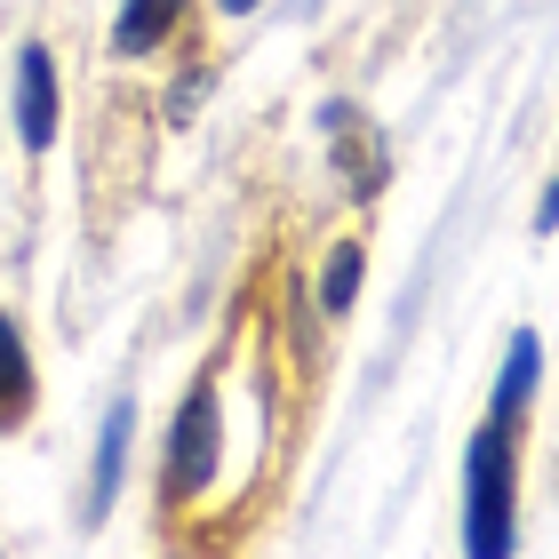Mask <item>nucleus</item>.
Listing matches in <instances>:
<instances>
[{"label":"nucleus","mask_w":559,"mask_h":559,"mask_svg":"<svg viewBox=\"0 0 559 559\" xmlns=\"http://www.w3.org/2000/svg\"><path fill=\"white\" fill-rule=\"evenodd\" d=\"M536 384H544V336H536V328H520V336L503 344V376H496L488 416L520 424V416H527V400H536Z\"/></svg>","instance_id":"423d86ee"},{"label":"nucleus","mask_w":559,"mask_h":559,"mask_svg":"<svg viewBox=\"0 0 559 559\" xmlns=\"http://www.w3.org/2000/svg\"><path fill=\"white\" fill-rule=\"evenodd\" d=\"M216 9H224V16H257L264 0H216Z\"/></svg>","instance_id":"9b49d317"},{"label":"nucleus","mask_w":559,"mask_h":559,"mask_svg":"<svg viewBox=\"0 0 559 559\" xmlns=\"http://www.w3.org/2000/svg\"><path fill=\"white\" fill-rule=\"evenodd\" d=\"M216 472H224V400L200 376L185 392V408H176V424H168V448H160V503L185 512V503H200L216 488Z\"/></svg>","instance_id":"f03ea898"},{"label":"nucleus","mask_w":559,"mask_h":559,"mask_svg":"<svg viewBox=\"0 0 559 559\" xmlns=\"http://www.w3.org/2000/svg\"><path fill=\"white\" fill-rule=\"evenodd\" d=\"M185 9H192V0H120L112 57H160V48L185 33Z\"/></svg>","instance_id":"20e7f679"},{"label":"nucleus","mask_w":559,"mask_h":559,"mask_svg":"<svg viewBox=\"0 0 559 559\" xmlns=\"http://www.w3.org/2000/svg\"><path fill=\"white\" fill-rule=\"evenodd\" d=\"M527 224H536V233H544V240L559 233V176H551V185L536 192V216H527Z\"/></svg>","instance_id":"9d476101"},{"label":"nucleus","mask_w":559,"mask_h":559,"mask_svg":"<svg viewBox=\"0 0 559 559\" xmlns=\"http://www.w3.org/2000/svg\"><path fill=\"white\" fill-rule=\"evenodd\" d=\"M520 424L488 416L472 431V455H464V551L472 559H503L520 544V520H512V496H520V448H512Z\"/></svg>","instance_id":"f257e3e1"},{"label":"nucleus","mask_w":559,"mask_h":559,"mask_svg":"<svg viewBox=\"0 0 559 559\" xmlns=\"http://www.w3.org/2000/svg\"><path fill=\"white\" fill-rule=\"evenodd\" d=\"M33 400H40L33 352H24V336H16V320L0 312V431H16L24 416H33Z\"/></svg>","instance_id":"0eeeda50"},{"label":"nucleus","mask_w":559,"mask_h":559,"mask_svg":"<svg viewBox=\"0 0 559 559\" xmlns=\"http://www.w3.org/2000/svg\"><path fill=\"white\" fill-rule=\"evenodd\" d=\"M209 96V72H185V81L168 88V120H192V105Z\"/></svg>","instance_id":"1a4fd4ad"},{"label":"nucleus","mask_w":559,"mask_h":559,"mask_svg":"<svg viewBox=\"0 0 559 559\" xmlns=\"http://www.w3.org/2000/svg\"><path fill=\"white\" fill-rule=\"evenodd\" d=\"M129 431H136V400H112V408H105V431H96V464H88V520H105L112 496H120V472H129Z\"/></svg>","instance_id":"39448f33"},{"label":"nucleus","mask_w":559,"mask_h":559,"mask_svg":"<svg viewBox=\"0 0 559 559\" xmlns=\"http://www.w3.org/2000/svg\"><path fill=\"white\" fill-rule=\"evenodd\" d=\"M360 280H368V248H360V240L328 248V272H320V320H344L352 304H360Z\"/></svg>","instance_id":"6e6552de"},{"label":"nucleus","mask_w":559,"mask_h":559,"mask_svg":"<svg viewBox=\"0 0 559 559\" xmlns=\"http://www.w3.org/2000/svg\"><path fill=\"white\" fill-rule=\"evenodd\" d=\"M57 112H64L57 57H48V40H24L16 48V144L24 152H48V144H57Z\"/></svg>","instance_id":"7ed1b4c3"}]
</instances>
